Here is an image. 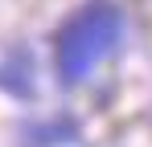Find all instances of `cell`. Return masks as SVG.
<instances>
[{"instance_id": "cell-1", "label": "cell", "mask_w": 152, "mask_h": 147, "mask_svg": "<svg viewBox=\"0 0 152 147\" xmlns=\"http://www.w3.org/2000/svg\"><path fill=\"white\" fill-rule=\"evenodd\" d=\"M119 37H124V12H119L111 0H91V4H82L74 17L58 29V37H53V66H58V78H62L66 86L86 82V78L115 53Z\"/></svg>"}]
</instances>
